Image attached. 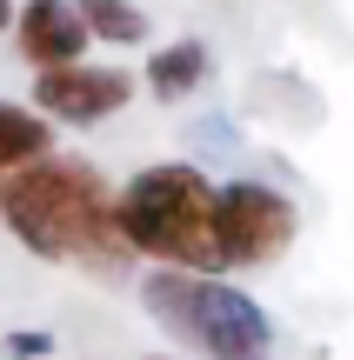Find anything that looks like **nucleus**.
<instances>
[{"label":"nucleus","mask_w":354,"mask_h":360,"mask_svg":"<svg viewBox=\"0 0 354 360\" xmlns=\"http://www.w3.org/2000/svg\"><path fill=\"white\" fill-rule=\"evenodd\" d=\"M0 227L34 260H53V267H87V274L134 267L114 233V180L61 147L20 167L13 180H0Z\"/></svg>","instance_id":"f257e3e1"},{"label":"nucleus","mask_w":354,"mask_h":360,"mask_svg":"<svg viewBox=\"0 0 354 360\" xmlns=\"http://www.w3.org/2000/svg\"><path fill=\"white\" fill-rule=\"evenodd\" d=\"M214 187L194 160H154L114 187V233L127 260L147 267H181V274H221L214 247Z\"/></svg>","instance_id":"f03ea898"},{"label":"nucleus","mask_w":354,"mask_h":360,"mask_svg":"<svg viewBox=\"0 0 354 360\" xmlns=\"http://www.w3.org/2000/svg\"><path fill=\"white\" fill-rule=\"evenodd\" d=\"M141 307L167 340H181V360H267L274 354V321L248 287H227L221 274H181L147 267Z\"/></svg>","instance_id":"7ed1b4c3"},{"label":"nucleus","mask_w":354,"mask_h":360,"mask_svg":"<svg viewBox=\"0 0 354 360\" xmlns=\"http://www.w3.org/2000/svg\"><path fill=\"white\" fill-rule=\"evenodd\" d=\"M301 233V214L281 187L267 180H221L214 187V247H221V274L234 267H274Z\"/></svg>","instance_id":"20e7f679"},{"label":"nucleus","mask_w":354,"mask_h":360,"mask_svg":"<svg viewBox=\"0 0 354 360\" xmlns=\"http://www.w3.org/2000/svg\"><path fill=\"white\" fill-rule=\"evenodd\" d=\"M141 94V80L127 74V67H107V60H67V67H47V74H34V94H27V107H34L40 120H47L53 134L61 127H101V120H114L120 107Z\"/></svg>","instance_id":"39448f33"},{"label":"nucleus","mask_w":354,"mask_h":360,"mask_svg":"<svg viewBox=\"0 0 354 360\" xmlns=\"http://www.w3.org/2000/svg\"><path fill=\"white\" fill-rule=\"evenodd\" d=\"M13 47H20V60L34 67V74H47V67H67V60H87V27H80L74 0H27V7H13Z\"/></svg>","instance_id":"423d86ee"},{"label":"nucleus","mask_w":354,"mask_h":360,"mask_svg":"<svg viewBox=\"0 0 354 360\" xmlns=\"http://www.w3.org/2000/svg\"><path fill=\"white\" fill-rule=\"evenodd\" d=\"M53 141H61V134H53L27 101H7V94H0V180H13L20 167L47 160V154H53Z\"/></svg>","instance_id":"0eeeda50"},{"label":"nucleus","mask_w":354,"mask_h":360,"mask_svg":"<svg viewBox=\"0 0 354 360\" xmlns=\"http://www.w3.org/2000/svg\"><path fill=\"white\" fill-rule=\"evenodd\" d=\"M201 80H208V47H201V40H167V47H154L147 67H141V87L154 94V101H187Z\"/></svg>","instance_id":"6e6552de"},{"label":"nucleus","mask_w":354,"mask_h":360,"mask_svg":"<svg viewBox=\"0 0 354 360\" xmlns=\"http://www.w3.org/2000/svg\"><path fill=\"white\" fill-rule=\"evenodd\" d=\"M74 13L87 40H101V47H147V34H154V20L134 0H74Z\"/></svg>","instance_id":"1a4fd4ad"},{"label":"nucleus","mask_w":354,"mask_h":360,"mask_svg":"<svg viewBox=\"0 0 354 360\" xmlns=\"http://www.w3.org/2000/svg\"><path fill=\"white\" fill-rule=\"evenodd\" d=\"M7 354L13 360H40L47 354V334H34V327H27V334H7Z\"/></svg>","instance_id":"9d476101"},{"label":"nucleus","mask_w":354,"mask_h":360,"mask_svg":"<svg viewBox=\"0 0 354 360\" xmlns=\"http://www.w3.org/2000/svg\"><path fill=\"white\" fill-rule=\"evenodd\" d=\"M0 34H13V0H0Z\"/></svg>","instance_id":"9b49d317"},{"label":"nucleus","mask_w":354,"mask_h":360,"mask_svg":"<svg viewBox=\"0 0 354 360\" xmlns=\"http://www.w3.org/2000/svg\"><path fill=\"white\" fill-rule=\"evenodd\" d=\"M147 360H181V354H147Z\"/></svg>","instance_id":"f8f14e48"}]
</instances>
